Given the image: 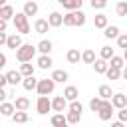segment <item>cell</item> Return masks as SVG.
Segmentation results:
<instances>
[{"label":"cell","mask_w":127,"mask_h":127,"mask_svg":"<svg viewBox=\"0 0 127 127\" xmlns=\"http://www.w3.org/2000/svg\"><path fill=\"white\" fill-rule=\"evenodd\" d=\"M93 69H95V73H105V71L109 69V62H105V60L97 58V60L93 62Z\"/></svg>","instance_id":"obj_23"},{"label":"cell","mask_w":127,"mask_h":127,"mask_svg":"<svg viewBox=\"0 0 127 127\" xmlns=\"http://www.w3.org/2000/svg\"><path fill=\"white\" fill-rule=\"evenodd\" d=\"M111 105H113V109H125V107H127V95L121 93V91L113 93V97H111Z\"/></svg>","instance_id":"obj_7"},{"label":"cell","mask_w":127,"mask_h":127,"mask_svg":"<svg viewBox=\"0 0 127 127\" xmlns=\"http://www.w3.org/2000/svg\"><path fill=\"white\" fill-rule=\"evenodd\" d=\"M0 113H2L4 117H12V115L16 113V107H14V103H10V101H4V103H0Z\"/></svg>","instance_id":"obj_20"},{"label":"cell","mask_w":127,"mask_h":127,"mask_svg":"<svg viewBox=\"0 0 127 127\" xmlns=\"http://www.w3.org/2000/svg\"><path fill=\"white\" fill-rule=\"evenodd\" d=\"M97 97H99V99H103V101H111V97H113L111 85H107V83L99 85V89H97Z\"/></svg>","instance_id":"obj_13"},{"label":"cell","mask_w":127,"mask_h":127,"mask_svg":"<svg viewBox=\"0 0 127 127\" xmlns=\"http://www.w3.org/2000/svg\"><path fill=\"white\" fill-rule=\"evenodd\" d=\"M8 85V79H6V73H0V87H6Z\"/></svg>","instance_id":"obj_44"},{"label":"cell","mask_w":127,"mask_h":127,"mask_svg":"<svg viewBox=\"0 0 127 127\" xmlns=\"http://www.w3.org/2000/svg\"><path fill=\"white\" fill-rule=\"evenodd\" d=\"M109 65H111V67H117V69H123V67H125L123 56H113V58L109 60Z\"/></svg>","instance_id":"obj_31"},{"label":"cell","mask_w":127,"mask_h":127,"mask_svg":"<svg viewBox=\"0 0 127 127\" xmlns=\"http://www.w3.org/2000/svg\"><path fill=\"white\" fill-rule=\"evenodd\" d=\"M67 99L64 97V95H56L54 99H52V111H56V113H64V111H67Z\"/></svg>","instance_id":"obj_5"},{"label":"cell","mask_w":127,"mask_h":127,"mask_svg":"<svg viewBox=\"0 0 127 127\" xmlns=\"http://www.w3.org/2000/svg\"><path fill=\"white\" fill-rule=\"evenodd\" d=\"M38 81H40V79H36V77L32 75V77H24L22 85H24V89H26V91H32V89H36V87H38Z\"/></svg>","instance_id":"obj_28"},{"label":"cell","mask_w":127,"mask_h":127,"mask_svg":"<svg viewBox=\"0 0 127 127\" xmlns=\"http://www.w3.org/2000/svg\"><path fill=\"white\" fill-rule=\"evenodd\" d=\"M6 42H8V34L6 32H0V48L6 46Z\"/></svg>","instance_id":"obj_43"},{"label":"cell","mask_w":127,"mask_h":127,"mask_svg":"<svg viewBox=\"0 0 127 127\" xmlns=\"http://www.w3.org/2000/svg\"><path fill=\"white\" fill-rule=\"evenodd\" d=\"M0 16H2V6H0Z\"/></svg>","instance_id":"obj_51"},{"label":"cell","mask_w":127,"mask_h":127,"mask_svg":"<svg viewBox=\"0 0 127 127\" xmlns=\"http://www.w3.org/2000/svg\"><path fill=\"white\" fill-rule=\"evenodd\" d=\"M111 127H125V123H121V121H115V123H111Z\"/></svg>","instance_id":"obj_49"},{"label":"cell","mask_w":127,"mask_h":127,"mask_svg":"<svg viewBox=\"0 0 127 127\" xmlns=\"http://www.w3.org/2000/svg\"><path fill=\"white\" fill-rule=\"evenodd\" d=\"M34 30H36L38 34H46V32L50 30V24H48V20H44V18H38V20L34 22Z\"/></svg>","instance_id":"obj_21"},{"label":"cell","mask_w":127,"mask_h":127,"mask_svg":"<svg viewBox=\"0 0 127 127\" xmlns=\"http://www.w3.org/2000/svg\"><path fill=\"white\" fill-rule=\"evenodd\" d=\"M6 28H8V22L0 18V32H6Z\"/></svg>","instance_id":"obj_47"},{"label":"cell","mask_w":127,"mask_h":127,"mask_svg":"<svg viewBox=\"0 0 127 127\" xmlns=\"http://www.w3.org/2000/svg\"><path fill=\"white\" fill-rule=\"evenodd\" d=\"M65 99H67V103H71V101H77V95H79V89L75 87V85H67L65 89H64V93H62Z\"/></svg>","instance_id":"obj_12"},{"label":"cell","mask_w":127,"mask_h":127,"mask_svg":"<svg viewBox=\"0 0 127 127\" xmlns=\"http://www.w3.org/2000/svg\"><path fill=\"white\" fill-rule=\"evenodd\" d=\"M65 58H67V62H69V64H79V60H81V54H79V50L71 48V50H67Z\"/></svg>","instance_id":"obj_25"},{"label":"cell","mask_w":127,"mask_h":127,"mask_svg":"<svg viewBox=\"0 0 127 127\" xmlns=\"http://www.w3.org/2000/svg\"><path fill=\"white\" fill-rule=\"evenodd\" d=\"M101 103H103V99H99V97H91V99H89V109L97 113V111L101 109Z\"/></svg>","instance_id":"obj_36"},{"label":"cell","mask_w":127,"mask_h":127,"mask_svg":"<svg viewBox=\"0 0 127 127\" xmlns=\"http://www.w3.org/2000/svg\"><path fill=\"white\" fill-rule=\"evenodd\" d=\"M125 95H127V93H125Z\"/></svg>","instance_id":"obj_54"},{"label":"cell","mask_w":127,"mask_h":127,"mask_svg":"<svg viewBox=\"0 0 127 127\" xmlns=\"http://www.w3.org/2000/svg\"><path fill=\"white\" fill-rule=\"evenodd\" d=\"M95 60H97V58H95V52H93V50H83V52H81V62H83V64H91V65H93Z\"/></svg>","instance_id":"obj_27"},{"label":"cell","mask_w":127,"mask_h":127,"mask_svg":"<svg viewBox=\"0 0 127 127\" xmlns=\"http://www.w3.org/2000/svg\"><path fill=\"white\" fill-rule=\"evenodd\" d=\"M64 26H75V12H67L64 16Z\"/></svg>","instance_id":"obj_37"},{"label":"cell","mask_w":127,"mask_h":127,"mask_svg":"<svg viewBox=\"0 0 127 127\" xmlns=\"http://www.w3.org/2000/svg\"><path fill=\"white\" fill-rule=\"evenodd\" d=\"M73 127H77V125H73Z\"/></svg>","instance_id":"obj_52"},{"label":"cell","mask_w":127,"mask_h":127,"mask_svg":"<svg viewBox=\"0 0 127 127\" xmlns=\"http://www.w3.org/2000/svg\"><path fill=\"white\" fill-rule=\"evenodd\" d=\"M48 24H50V28H60V26L64 24V16H62L60 12H50Z\"/></svg>","instance_id":"obj_15"},{"label":"cell","mask_w":127,"mask_h":127,"mask_svg":"<svg viewBox=\"0 0 127 127\" xmlns=\"http://www.w3.org/2000/svg\"><path fill=\"white\" fill-rule=\"evenodd\" d=\"M105 75H107V79L115 81V79H119V77H121V69H117V67H111V65H109V69L105 71Z\"/></svg>","instance_id":"obj_32"},{"label":"cell","mask_w":127,"mask_h":127,"mask_svg":"<svg viewBox=\"0 0 127 127\" xmlns=\"http://www.w3.org/2000/svg\"><path fill=\"white\" fill-rule=\"evenodd\" d=\"M56 83H65L67 79H69V73L65 71V69H54L52 71V75H50Z\"/></svg>","instance_id":"obj_16"},{"label":"cell","mask_w":127,"mask_h":127,"mask_svg":"<svg viewBox=\"0 0 127 127\" xmlns=\"http://www.w3.org/2000/svg\"><path fill=\"white\" fill-rule=\"evenodd\" d=\"M113 56H115V52H113V48H111V46H103V48H101V52H99V58H101V60H105V62H109Z\"/></svg>","instance_id":"obj_30"},{"label":"cell","mask_w":127,"mask_h":127,"mask_svg":"<svg viewBox=\"0 0 127 127\" xmlns=\"http://www.w3.org/2000/svg\"><path fill=\"white\" fill-rule=\"evenodd\" d=\"M6 79H8V83H10V85H14V87H16L18 83H22V81H24V77H22V73H20L18 69H10V71L6 73Z\"/></svg>","instance_id":"obj_11"},{"label":"cell","mask_w":127,"mask_h":127,"mask_svg":"<svg viewBox=\"0 0 127 127\" xmlns=\"http://www.w3.org/2000/svg\"><path fill=\"white\" fill-rule=\"evenodd\" d=\"M67 111H73V113H79V115H81V111H83V105H81L79 101H71V103L67 105Z\"/></svg>","instance_id":"obj_38"},{"label":"cell","mask_w":127,"mask_h":127,"mask_svg":"<svg viewBox=\"0 0 127 127\" xmlns=\"http://www.w3.org/2000/svg\"><path fill=\"white\" fill-rule=\"evenodd\" d=\"M20 73H22V77H32L34 73H36V67H34V64L30 62V64H20V69H18Z\"/></svg>","instance_id":"obj_18"},{"label":"cell","mask_w":127,"mask_h":127,"mask_svg":"<svg viewBox=\"0 0 127 127\" xmlns=\"http://www.w3.org/2000/svg\"><path fill=\"white\" fill-rule=\"evenodd\" d=\"M36 111L38 115H48V111H52V99L46 95H40L36 101Z\"/></svg>","instance_id":"obj_4"},{"label":"cell","mask_w":127,"mask_h":127,"mask_svg":"<svg viewBox=\"0 0 127 127\" xmlns=\"http://www.w3.org/2000/svg\"><path fill=\"white\" fill-rule=\"evenodd\" d=\"M52 65H54V60L50 56H40L38 58V67L40 69H50Z\"/></svg>","instance_id":"obj_26"},{"label":"cell","mask_w":127,"mask_h":127,"mask_svg":"<svg viewBox=\"0 0 127 127\" xmlns=\"http://www.w3.org/2000/svg\"><path fill=\"white\" fill-rule=\"evenodd\" d=\"M113 105H111V101H103L101 103V109L97 111V115H99V119L101 121H109L111 117H113Z\"/></svg>","instance_id":"obj_6"},{"label":"cell","mask_w":127,"mask_h":127,"mask_svg":"<svg viewBox=\"0 0 127 127\" xmlns=\"http://www.w3.org/2000/svg\"><path fill=\"white\" fill-rule=\"evenodd\" d=\"M60 4L67 10V12H77V10H81V0H60Z\"/></svg>","instance_id":"obj_9"},{"label":"cell","mask_w":127,"mask_h":127,"mask_svg":"<svg viewBox=\"0 0 127 127\" xmlns=\"http://www.w3.org/2000/svg\"><path fill=\"white\" fill-rule=\"evenodd\" d=\"M105 6H107L105 0H91V8H93V10H103Z\"/></svg>","instance_id":"obj_40"},{"label":"cell","mask_w":127,"mask_h":127,"mask_svg":"<svg viewBox=\"0 0 127 127\" xmlns=\"http://www.w3.org/2000/svg\"><path fill=\"white\" fill-rule=\"evenodd\" d=\"M123 60L127 62V50H123Z\"/></svg>","instance_id":"obj_50"},{"label":"cell","mask_w":127,"mask_h":127,"mask_svg":"<svg viewBox=\"0 0 127 127\" xmlns=\"http://www.w3.org/2000/svg\"><path fill=\"white\" fill-rule=\"evenodd\" d=\"M103 36H105L107 40H113V38L117 40V38H119V26H115V24L111 26V24H109V26L103 30Z\"/></svg>","instance_id":"obj_22"},{"label":"cell","mask_w":127,"mask_h":127,"mask_svg":"<svg viewBox=\"0 0 127 127\" xmlns=\"http://www.w3.org/2000/svg\"><path fill=\"white\" fill-rule=\"evenodd\" d=\"M115 14H117V16H127V0L117 2V6H115Z\"/></svg>","instance_id":"obj_35"},{"label":"cell","mask_w":127,"mask_h":127,"mask_svg":"<svg viewBox=\"0 0 127 127\" xmlns=\"http://www.w3.org/2000/svg\"><path fill=\"white\" fill-rule=\"evenodd\" d=\"M83 24H85V14H83L81 10H77V12H75V26L81 28Z\"/></svg>","instance_id":"obj_39"},{"label":"cell","mask_w":127,"mask_h":127,"mask_svg":"<svg viewBox=\"0 0 127 127\" xmlns=\"http://www.w3.org/2000/svg\"><path fill=\"white\" fill-rule=\"evenodd\" d=\"M117 121H121V123H127V107L117 111Z\"/></svg>","instance_id":"obj_42"},{"label":"cell","mask_w":127,"mask_h":127,"mask_svg":"<svg viewBox=\"0 0 127 127\" xmlns=\"http://www.w3.org/2000/svg\"><path fill=\"white\" fill-rule=\"evenodd\" d=\"M14 16H16V14H14V8H12L10 4L2 6V16H0L2 20H6V22H8V20H14Z\"/></svg>","instance_id":"obj_29"},{"label":"cell","mask_w":127,"mask_h":127,"mask_svg":"<svg viewBox=\"0 0 127 127\" xmlns=\"http://www.w3.org/2000/svg\"><path fill=\"white\" fill-rule=\"evenodd\" d=\"M117 46L123 48V50H127V34H119V38H117Z\"/></svg>","instance_id":"obj_41"},{"label":"cell","mask_w":127,"mask_h":127,"mask_svg":"<svg viewBox=\"0 0 127 127\" xmlns=\"http://www.w3.org/2000/svg\"><path fill=\"white\" fill-rule=\"evenodd\" d=\"M22 12H24L26 16H36V14H38V4H36V2H24Z\"/></svg>","instance_id":"obj_24"},{"label":"cell","mask_w":127,"mask_h":127,"mask_svg":"<svg viewBox=\"0 0 127 127\" xmlns=\"http://www.w3.org/2000/svg\"><path fill=\"white\" fill-rule=\"evenodd\" d=\"M14 107H16V111H28V107H30V99L24 97V95H20V97H16Z\"/></svg>","instance_id":"obj_19"},{"label":"cell","mask_w":127,"mask_h":127,"mask_svg":"<svg viewBox=\"0 0 127 127\" xmlns=\"http://www.w3.org/2000/svg\"><path fill=\"white\" fill-rule=\"evenodd\" d=\"M50 123H52V127H69V123H67V119H65L64 113H54L52 119H50Z\"/></svg>","instance_id":"obj_14"},{"label":"cell","mask_w":127,"mask_h":127,"mask_svg":"<svg viewBox=\"0 0 127 127\" xmlns=\"http://www.w3.org/2000/svg\"><path fill=\"white\" fill-rule=\"evenodd\" d=\"M121 77H123V79H127V65L121 69Z\"/></svg>","instance_id":"obj_48"},{"label":"cell","mask_w":127,"mask_h":127,"mask_svg":"<svg viewBox=\"0 0 127 127\" xmlns=\"http://www.w3.org/2000/svg\"><path fill=\"white\" fill-rule=\"evenodd\" d=\"M0 54H2V52H0Z\"/></svg>","instance_id":"obj_53"},{"label":"cell","mask_w":127,"mask_h":127,"mask_svg":"<svg viewBox=\"0 0 127 127\" xmlns=\"http://www.w3.org/2000/svg\"><path fill=\"white\" fill-rule=\"evenodd\" d=\"M93 26L99 28V30H105V28L109 26L107 16H105V14H95V16H93Z\"/></svg>","instance_id":"obj_17"},{"label":"cell","mask_w":127,"mask_h":127,"mask_svg":"<svg viewBox=\"0 0 127 127\" xmlns=\"http://www.w3.org/2000/svg\"><path fill=\"white\" fill-rule=\"evenodd\" d=\"M14 26H16V32H18L20 36H26V34H30L28 16H26L24 12H16V16H14Z\"/></svg>","instance_id":"obj_2"},{"label":"cell","mask_w":127,"mask_h":127,"mask_svg":"<svg viewBox=\"0 0 127 127\" xmlns=\"http://www.w3.org/2000/svg\"><path fill=\"white\" fill-rule=\"evenodd\" d=\"M6 97H8L6 89H4V87H0V103H4V101H6Z\"/></svg>","instance_id":"obj_45"},{"label":"cell","mask_w":127,"mask_h":127,"mask_svg":"<svg viewBox=\"0 0 127 127\" xmlns=\"http://www.w3.org/2000/svg\"><path fill=\"white\" fill-rule=\"evenodd\" d=\"M65 119H67L69 125H77L79 119H81V115H79V113H73V111H67V113H65Z\"/></svg>","instance_id":"obj_33"},{"label":"cell","mask_w":127,"mask_h":127,"mask_svg":"<svg viewBox=\"0 0 127 127\" xmlns=\"http://www.w3.org/2000/svg\"><path fill=\"white\" fill-rule=\"evenodd\" d=\"M6 64H8V58H6L4 54H0V69H2V67H4Z\"/></svg>","instance_id":"obj_46"},{"label":"cell","mask_w":127,"mask_h":127,"mask_svg":"<svg viewBox=\"0 0 127 127\" xmlns=\"http://www.w3.org/2000/svg\"><path fill=\"white\" fill-rule=\"evenodd\" d=\"M34 56H36V46H32V44H22V48L16 52V60L20 64H30L34 60Z\"/></svg>","instance_id":"obj_1"},{"label":"cell","mask_w":127,"mask_h":127,"mask_svg":"<svg viewBox=\"0 0 127 127\" xmlns=\"http://www.w3.org/2000/svg\"><path fill=\"white\" fill-rule=\"evenodd\" d=\"M6 48L18 52V50L22 48V36H20V34H10V36H8V42H6Z\"/></svg>","instance_id":"obj_8"},{"label":"cell","mask_w":127,"mask_h":127,"mask_svg":"<svg viewBox=\"0 0 127 127\" xmlns=\"http://www.w3.org/2000/svg\"><path fill=\"white\" fill-rule=\"evenodd\" d=\"M36 50L40 52V56H50L52 50H54V44L50 40H40V44L36 46Z\"/></svg>","instance_id":"obj_10"},{"label":"cell","mask_w":127,"mask_h":127,"mask_svg":"<svg viewBox=\"0 0 127 127\" xmlns=\"http://www.w3.org/2000/svg\"><path fill=\"white\" fill-rule=\"evenodd\" d=\"M12 121H14V123H26V121H28V113H26V111H16V113L12 115Z\"/></svg>","instance_id":"obj_34"},{"label":"cell","mask_w":127,"mask_h":127,"mask_svg":"<svg viewBox=\"0 0 127 127\" xmlns=\"http://www.w3.org/2000/svg\"><path fill=\"white\" fill-rule=\"evenodd\" d=\"M54 89H56V81L52 79V77H44V79H40L38 81V87H36V91L40 93V95H50V93H54Z\"/></svg>","instance_id":"obj_3"}]
</instances>
